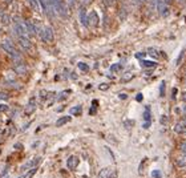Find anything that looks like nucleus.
<instances>
[{"label": "nucleus", "instance_id": "nucleus-1", "mask_svg": "<svg viewBox=\"0 0 186 178\" xmlns=\"http://www.w3.org/2000/svg\"><path fill=\"white\" fill-rule=\"evenodd\" d=\"M39 31H40V39H41L44 43H52V41H53L55 35H53V29H52V27L39 28Z\"/></svg>", "mask_w": 186, "mask_h": 178}, {"label": "nucleus", "instance_id": "nucleus-2", "mask_svg": "<svg viewBox=\"0 0 186 178\" xmlns=\"http://www.w3.org/2000/svg\"><path fill=\"white\" fill-rule=\"evenodd\" d=\"M1 47H3V49H4L5 52H7L8 55H11L14 58H17V57H19V52L16 51V48L14 47V44H12L11 41L4 40L3 43H1Z\"/></svg>", "mask_w": 186, "mask_h": 178}, {"label": "nucleus", "instance_id": "nucleus-3", "mask_svg": "<svg viewBox=\"0 0 186 178\" xmlns=\"http://www.w3.org/2000/svg\"><path fill=\"white\" fill-rule=\"evenodd\" d=\"M155 8L158 10L160 16H162V17H168V16H169V14H170L169 4L164 3L162 0H158V1H157V7H155Z\"/></svg>", "mask_w": 186, "mask_h": 178}, {"label": "nucleus", "instance_id": "nucleus-4", "mask_svg": "<svg viewBox=\"0 0 186 178\" xmlns=\"http://www.w3.org/2000/svg\"><path fill=\"white\" fill-rule=\"evenodd\" d=\"M98 15H97L96 11H92L89 15H88V25L90 27H97L98 25Z\"/></svg>", "mask_w": 186, "mask_h": 178}, {"label": "nucleus", "instance_id": "nucleus-5", "mask_svg": "<svg viewBox=\"0 0 186 178\" xmlns=\"http://www.w3.org/2000/svg\"><path fill=\"white\" fill-rule=\"evenodd\" d=\"M67 166H68L69 170H75V169L79 166V157L77 156H71L67 161Z\"/></svg>", "mask_w": 186, "mask_h": 178}, {"label": "nucleus", "instance_id": "nucleus-6", "mask_svg": "<svg viewBox=\"0 0 186 178\" xmlns=\"http://www.w3.org/2000/svg\"><path fill=\"white\" fill-rule=\"evenodd\" d=\"M19 44L21 45V48H24L25 51H31L32 49V43L29 41V39L25 36H20L19 37Z\"/></svg>", "mask_w": 186, "mask_h": 178}, {"label": "nucleus", "instance_id": "nucleus-7", "mask_svg": "<svg viewBox=\"0 0 186 178\" xmlns=\"http://www.w3.org/2000/svg\"><path fill=\"white\" fill-rule=\"evenodd\" d=\"M14 71H15V73H17V75H25L28 68H27V65L23 64V63H17V64L15 65Z\"/></svg>", "mask_w": 186, "mask_h": 178}, {"label": "nucleus", "instance_id": "nucleus-8", "mask_svg": "<svg viewBox=\"0 0 186 178\" xmlns=\"http://www.w3.org/2000/svg\"><path fill=\"white\" fill-rule=\"evenodd\" d=\"M36 110V103H35V100H31L29 103H28V105L25 106L24 109V113L27 114V116H29V114H32Z\"/></svg>", "mask_w": 186, "mask_h": 178}, {"label": "nucleus", "instance_id": "nucleus-9", "mask_svg": "<svg viewBox=\"0 0 186 178\" xmlns=\"http://www.w3.org/2000/svg\"><path fill=\"white\" fill-rule=\"evenodd\" d=\"M40 161H41V157H36L33 161H29L28 164H25L24 166L21 168V170H25V169H28V168H37V165Z\"/></svg>", "mask_w": 186, "mask_h": 178}, {"label": "nucleus", "instance_id": "nucleus-10", "mask_svg": "<svg viewBox=\"0 0 186 178\" xmlns=\"http://www.w3.org/2000/svg\"><path fill=\"white\" fill-rule=\"evenodd\" d=\"M185 130H186V124L183 122V121H181V122H177L176 125H174V132H176L177 134L185 133Z\"/></svg>", "mask_w": 186, "mask_h": 178}, {"label": "nucleus", "instance_id": "nucleus-11", "mask_svg": "<svg viewBox=\"0 0 186 178\" xmlns=\"http://www.w3.org/2000/svg\"><path fill=\"white\" fill-rule=\"evenodd\" d=\"M80 21H81L83 25H88V15H86L85 8H83V7L80 10Z\"/></svg>", "mask_w": 186, "mask_h": 178}, {"label": "nucleus", "instance_id": "nucleus-12", "mask_svg": "<svg viewBox=\"0 0 186 178\" xmlns=\"http://www.w3.org/2000/svg\"><path fill=\"white\" fill-rule=\"evenodd\" d=\"M71 122V116H64V117H60L59 120L56 121V126H62L65 124Z\"/></svg>", "mask_w": 186, "mask_h": 178}, {"label": "nucleus", "instance_id": "nucleus-13", "mask_svg": "<svg viewBox=\"0 0 186 178\" xmlns=\"http://www.w3.org/2000/svg\"><path fill=\"white\" fill-rule=\"evenodd\" d=\"M25 27H27V31H28V33L37 35L39 28L36 27V25H35V24H32V23H27V24H25Z\"/></svg>", "mask_w": 186, "mask_h": 178}, {"label": "nucleus", "instance_id": "nucleus-14", "mask_svg": "<svg viewBox=\"0 0 186 178\" xmlns=\"http://www.w3.org/2000/svg\"><path fill=\"white\" fill-rule=\"evenodd\" d=\"M98 178H109L110 177V170L108 168H104L101 169L100 171H98V175H97Z\"/></svg>", "mask_w": 186, "mask_h": 178}, {"label": "nucleus", "instance_id": "nucleus-15", "mask_svg": "<svg viewBox=\"0 0 186 178\" xmlns=\"http://www.w3.org/2000/svg\"><path fill=\"white\" fill-rule=\"evenodd\" d=\"M141 64H142V67H145V68H155V67H157V63L150 61V60H142Z\"/></svg>", "mask_w": 186, "mask_h": 178}, {"label": "nucleus", "instance_id": "nucleus-16", "mask_svg": "<svg viewBox=\"0 0 186 178\" xmlns=\"http://www.w3.org/2000/svg\"><path fill=\"white\" fill-rule=\"evenodd\" d=\"M81 106L77 105V106H73L72 109H71V114H75V116H80L81 114Z\"/></svg>", "mask_w": 186, "mask_h": 178}, {"label": "nucleus", "instance_id": "nucleus-17", "mask_svg": "<svg viewBox=\"0 0 186 178\" xmlns=\"http://www.w3.org/2000/svg\"><path fill=\"white\" fill-rule=\"evenodd\" d=\"M118 16H120L121 20H125V19H126V16H128V11L125 10L124 7L120 8V11H118Z\"/></svg>", "mask_w": 186, "mask_h": 178}, {"label": "nucleus", "instance_id": "nucleus-18", "mask_svg": "<svg viewBox=\"0 0 186 178\" xmlns=\"http://www.w3.org/2000/svg\"><path fill=\"white\" fill-rule=\"evenodd\" d=\"M165 90H166V82L165 81H162L161 82V85H160V96L161 97H164L165 96Z\"/></svg>", "mask_w": 186, "mask_h": 178}, {"label": "nucleus", "instance_id": "nucleus-19", "mask_svg": "<svg viewBox=\"0 0 186 178\" xmlns=\"http://www.w3.org/2000/svg\"><path fill=\"white\" fill-rule=\"evenodd\" d=\"M133 77H134V75H133V73H125L124 76H122V82H126V81H130L132 79H133Z\"/></svg>", "mask_w": 186, "mask_h": 178}, {"label": "nucleus", "instance_id": "nucleus-20", "mask_svg": "<svg viewBox=\"0 0 186 178\" xmlns=\"http://www.w3.org/2000/svg\"><path fill=\"white\" fill-rule=\"evenodd\" d=\"M79 3L83 8H86L88 5H90V4L93 3V0H79Z\"/></svg>", "mask_w": 186, "mask_h": 178}, {"label": "nucleus", "instance_id": "nucleus-21", "mask_svg": "<svg viewBox=\"0 0 186 178\" xmlns=\"http://www.w3.org/2000/svg\"><path fill=\"white\" fill-rule=\"evenodd\" d=\"M144 120L145 121H150V108L146 106V109L144 112Z\"/></svg>", "mask_w": 186, "mask_h": 178}, {"label": "nucleus", "instance_id": "nucleus-22", "mask_svg": "<svg viewBox=\"0 0 186 178\" xmlns=\"http://www.w3.org/2000/svg\"><path fill=\"white\" fill-rule=\"evenodd\" d=\"M36 171H37V168H32L31 170H29L27 174H25V178H32L35 174H36Z\"/></svg>", "mask_w": 186, "mask_h": 178}, {"label": "nucleus", "instance_id": "nucleus-23", "mask_svg": "<svg viewBox=\"0 0 186 178\" xmlns=\"http://www.w3.org/2000/svg\"><path fill=\"white\" fill-rule=\"evenodd\" d=\"M79 68L83 71V72H88L89 71V67L88 64H84V63H79Z\"/></svg>", "mask_w": 186, "mask_h": 178}, {"label": "nucleus", "instance_id": "nucleus-24", "mask_svg": "<svg viewBox=\"0 0 186 178\" xmlns=\"http://www.w3.org/2000/svg\"><path fill=\"white\" fill-rule=\"evenodd\" d=\"M146 53H148V55H150V56H153V57H158V53H157V51H155L154 48H149Z\"/></svg>", "mask_w": 186, "mask_h": 178}, {"label": "nucleus", "instance_id": "nucleus-25", "mask_svg": "<svg viewBox=\"0 0 186 178\" xmlns=\"http://www.w3.org/2000/svg\"><path fill=\"white\" fill-rule=\"evenodd\" d=\"M179 150H181L186 156V141H182V142L179 144Z\"/></svg>", "mask_w": 186, "mask_h": 178}, {"label": "nucleus", "instance_id": "nucleus-26", "mask_svg": "<svg viewBox=\"0 0 186 178\" xmlns=\"http://www.w3.org/2000/svg\"><path fill=\"white\" fill-rule=\"evenodd\" d=\"M10 19L11 17L8 16V15H3V16H1V20H3L4 24H10Z\"/></svg>", "mask_w": 186, "mask_h": 178}, {"label": "nucleus", "instance_id": "nucleus-27", "mask_svg": "<svg viewBox=\"0 0 186 178\" xmlns=\"http://www.w3.org/2000/svg\"><path fill=\"white\" fill-rule=\"evenodd\" d=\"M152 177L153 178H161V171H160V170L152 171Z\"/></svg>", "mask_w": 186, "mask_h": 178}, {"label": "nucleus", "instance_id": "nucleus-28", "mask_svg": "<svg viewBox=\"0 0 186 178\" xmlns=\"http://www.w3.org/2000/svg\"><path fill=\"white\" fill-rule=\"evenodd\" d=\"M29 3H31V5L33 7L35 11H37V10H39V5H37V1H36V0H29Z\"/></svg>", "mask_w": 186, "mask_h": 178}, {"label": "nucleus", "instance_id": "nucleus-29", "mask_svg": "<svg viewBox=\"0 0 186 178\" xmlns=\"http://www.w3.org/2000/svg\"><path fill=\"white\" fill-rule=\"evenodd\" d=\"M98 89H100V90H107V89H109V84H100V85H98Z\"/></svg>", "mask_w": 186, "mask_h": 178}, {"label": "nucleus", "instance_id": "nucleus-30", "mask_svg": "<svg viewBox=\"0 0 186 178\" xmlns=\"http://www.w3.org/2000/svg\"><path fill=\"white\" fill-rule=\"evenodd\" d=\"M133 124H134V121H132V120L125 121V128H132L133 126Z\"/></svg>", "mask_w": 186, "mask_h": 178}, {"label": "nucleus", "instance_id": "nucleus-31", "mask_svg": "<svg viewBox=\"0 0 186 178\" xmlns=\"http://www.w3.org/2000/svg\"><path fill=\"white\" fill-rule=\"evenodd\" d=\"M8 94L7 93H3V92H0V100H8Z\"/></svg>", "mask_w": 186, "mask_h": 178}, {"label": "nucleus", "instance_id": "nucleus-32", "mask_svg": "<svg viewBox=\"0 0 186 178\" xmlns=\"http://www.w3.org/2000/svg\"><path fill=\"white\" fill-rule=\"evenodd\" d=\"M8 109H10V108H8L7 105H4V104H1V105H0V112H7Z\"/></svg>", "mask_w": 186, "mask_h": 178}, {"label": "nucleus", "instance_id": "nucleus-33", "mask_svg": "<svg viewBox=\"0 0 186 178\" xmlns=\"http://www.w3.org/2000/svg\"><path fill=\"white\" fill-rule=\"evenodd\" d=\"M120 65H113V67H112V71H113V72H117V71H120Z\"/></svg>", "mask_w": 186, "mask_h": 178}, {"label": "nucleus", "instance_id": "nucleus-34", "mask_svg": "<svg viewBox=\"0 0 186 178\" xmlns=\"http://www.w3.org/2000/svg\"><path fill=\"white\" fill-rule=\"evenodd\" d=\"M142 99H144V96H142L141 93H138L137 96H136V100H137V101H142Z\"/></svg>", "mask_w": 186, "mask_h": 178}, {"label": "nucleus", "instance_id": "nucleus-35", "mask_svg": "<svg viewBox=\"0 0 186 178\" xmlns=\"http://www.w3.org/2000/svg\"><path fill=\"white\" fill-rule=\"evenodd\" d=\"M183 52H185V51H181V53H179V56H178V60H177V64H179V61H181V58L183 57Z\"/></svg>", "mask_w": 186, "mask_h": 178}, {"label": "nucleus", "instance_id": "nucleus-36", "mask_svg": "<svg viewBox=\"0 0 186 178\" xmlns=\"http://www.w3.org/2000/svg\"><path fill=\"white\" fill-rule=\"evenodd\" d=\"M177 162H178V165H179V166H185V165H186L185 160H178V161H177Z\"/></svg>", "mask_w": 186, "mask_h": 178}, {"label": "nucleus", "instance_id": "nucleus-37", "mask_svg": "<svg viewBox=\"0 0 186 178\" xmlns=\"http://www.w3.org/2000/svg\"><path fill=\"white\" fill-rule=\"evenodd\" d=\"M149 126H150V121H145V124H144V128H145V129H148Z\"/></svg>", "mask_w": 186, "mask_h": 178}, {"label": "nucleus", "instance_id": "nucleus-38", "mask_svg": "<svg viewBox=\"0 0 186 178\" xmlns=\"http://www.w3.org/2000/svg\"><path fill=\"white\" fill-rule=\"evenodd\" d=\"M181 99H182L183 101H185V103H186V90L182 93V94H181Z\"/></svg>", "mask_w": 186, "mask_h": 178}, {"label": "nucleus", "instance_id": "nucleus-39", "mask_svg": "<svg viewBox=\"0 0 186 178\" xmlns=\"http://www.w3.org/2000/svg\"><path fill=\"white\" fill-rule=\"evenodd\" d=\"M177 92H178V90H177V88H174V89H173V99H176V96H177Z\"/></svg>", "mask_w": 186, "mask_h": 178}, {"label": "nucleus", "instance_id": "nucleus-40", "mask_svg": "<svg viewBox=\"0 0 186 178\" xmlns=\"http://www.w3.org/2000/svg\"><path fill=\"white\" fill-rule=\"evenodd\" d=\"M136 57H137V58H142V57H144V53H137V55H136Z\"/></svg>", "mask_w": 186, "mask_h": 178}, {"label": "nucleus", "instance_id": "nucleus-41", "mask_svg": "<svg viewBox=\"0 0 186 178\" xmlns=\"http://www.w3.org/2000/svg\"><path fill=\"white\" fill-rule=\"evenodd\" d=\"M15 147H16V149H23V145H21V144H16V145H15Z\"/></svg>", "mask_w": 186, "mask_h": 178}, {"label": "nucleus", "instance_id": "nucleus-42", "mask_svg": "<svg viewBox=\"0 0 186 178\" xmlns=\"http://www.w3.org/2000/svg\"><path fill=\"white\" fill-rule=\"evenodd\" d=\"M120 99H121V100H125V99H126V94H124V93H121V94H120Z\"/></svg>", "mask_w": 186, "mask_h": 178}, {"label": "nucleus", "instance_id": "nucleus-43", "mask_svg": "<svg viewBox=\"0 0 186 178\" xmlns=\"http://www.w3.org/2000/svg\"><path fill=\"white\" fill-rule=\"evenodd\" d=\"M182 112H183V113H185V114H186V104H185V105H183V106H182Z\"/></svg>", "mask_w": 186, "mask_h": 178}, {"label": "nucleus", "instance_id": "nucleus-44", "mask_svg": "<svg viewBox=\"0 0 186 178\" xmlns=\"http://www.w3.org/2000/svg\"><path fill=\"white\" fill-rule=\"evenodd\" d=\"M161 121H162V124H165V122H166V117H162Z\"/></svg>", "mask_w": 186, "mask_h": 178}, {"label": "nucleus", "instance_id": "nucleus-45", "mask_svg": "<svg viewBox=\"0 0 186 178\" xmlns=\"http://www.w3.org/2000/svg\"><path fill=\"white\" fill-rule=\"evenodd\" d=\"M110 177H112V178H116V177H117V173H113V174L110 175Z\"/></svg>", "mask_w": 186, "mask_h": 178}, {"label": "nucleus", "instance_id": "nucleus-46", "mask_svg": "<svg viewBox=\"0 0 186 178\" xmlns=\"http://www.w3.org/2000/svg\"><path fill=\"white\" fill-rule=\"evenodd\" d=\"M69 1V4H71V5H73V3H75V0H68Z\"/></svg>", "mask_w": 186, "mask_h": 178}, {"label": "nucleus", "instance_id": "nucleus-47", "mask_svg": "<svg viewBox=\"0 0 186 178\" xmlns=\"http://www.w3.org/2000/svg\"><path fill=\"white\" fill-rule=\"evenodd\" d=\"M4 1H5V3H7V4H10V3H12V0H4Z\"/></svg>", "mask_w": 186, "mask_h": 178}, {"label": "nucleus", "instance_id": "nucleus-48", "mask_svg": "<svg viewBox=\"0 0 186 178\" xmlns=\"http://www.w3.org/2000/svg\"><path fill=\"white\" fill-rule=\"evenodd\" d=\"M145 1H148V0H138V3H145Z\"/></svg>", "mask_w": 186, "mask_h": 178}, {"label": "nucleus", "instance_id": "nucleus-49", "mask_svg": "<svg viewBox=\"0 0 186 178\" xmlns=\"http://www.w3.org/2000/svg\"><path fill=\"white\" fill-rule=\"evenodd\" d=\"M182 121H183V122L186 124V114H185V117H183V120H182Z\"/></svg>", "mask_w": 186, "mask_h": 178}, {"label": "nucleus", "instance_id": "nucleus-50", "mask_svg": "<svg viewBox=\"0 0 186 178\" xmlns=\"http://www.w3.org/2000/svg\"><path fill=\"white\" fill-rule=\"evenodd\" d=\"M177 1H178V3H183V1H185V0H177Z\"/></svg>", "mask_w": 186, "mask_h": 178}, {"label": "nucleus", "instance_id": "nucleus-51", "mask_svg": "<svg viewBox=\"0 0 186 178\" xmlns=\"http://www.w3.org/2000/svg\"><path fill=\"white\" fill-rule=\"evenodd\" d=\"M19 178H25V175H23V177H19Z\"/></svg>", "mask_w": 186, "mask_h": 178}, {"label": "nucleus", "instance_id": "nucleus-52", "mask_svg": "<svg viewBox=\"0 0 186 178\" xmlns=\"http://www.w3.org/2000/svg\"><path fill=\"white\" fill-rule=\"evenodd\" d=\"M113 1H116V0H113Z\"/></svg>", "mask_w": 186, "mask_h": 178}, {"label": "nucleus", "instance_id": "nucleus-53", "mask_svg": "<svg viewBox=\"0 0 186 178\" xmlns=\"http://www.w3.org/2000/svg\"><path fill=\"white\" fill-rule=\"evenodd\" d=\"M185 82H186V81H185Z\"/></svg>", "mask_w": 186, "mask_h": 178}]
</instances>
